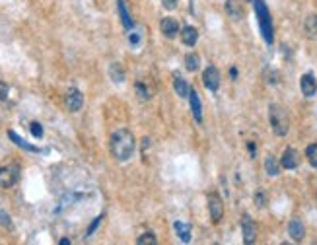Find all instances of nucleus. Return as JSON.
Instances as JSON below:
<instances>
[{"mask_svg": "<svg viewBox=\"0 0 317 245\" xmlns=\"http://www.w3.org/2000/svg\"><path fill=\"white\" fill-rule=\"evenodd\" d=\"M189 101H191V109H193V117L197 123L202 121V105H200V95L197 94V90H189Z\"/></svg>", "mask_w": 317, "mask_h": 245, "instance_id": "11", "label": "nucleus"}, {"mask_svg": "<svg viewBox=\"0 0 317 245\" xmlns=\"http://www.w3.org/2000/svg\"><path fill=\"white\" fill-rule=\"evenodd\" d=\"M255 205H257V208H263L265 205H267V195H265V191H257L255 193Z\"/></svg>", "mask_w": 317, "mask_h": 245, "instance_id": "26", "label": "nucleus"}, {"mask_svg": "<svg viewBox=\"0 0 317 245\" xmlns=\"http://www.w3.org/2000/svg\"><path fill=\"white\" fill-rule=\"evenodd\" d=\"M265 170H267V175L277 177V175L280 173V164H278V160L273 158V156H267V160H265Z\"/></svg>", "mask_w": 317, "mask_h": 245, "instance_id": "21", "label": "nucleus"}, {"mask_svg": "<svg viewBox=\"0 0 317 245\" xmlns=\"http://www.w3.org/2000/svg\"><path fill=\"white\" fill-rule=\"evenodd\" d=\"M82 105H84V95L78 90H70L66 94V107H68V111L76 113V111L82 109Z\"/></svg>", "mask_w": 317, "mask_h": 245, "instance_id": "10", "label": "nucleus"}, {"mask_svg": "<svg viewBox=\"0 0 317 245\" xmlns=\"http://www.w3.org/2000/svg\"><path fill=\"white\" fill-rule=\"evenodd\" d=\"M159 29H161L163 35H167V37H175L177 31H179V23H177L173 18H163L161 23H159Z\"/></svg>", "mask_w": 317, "mask_h": 245, "instance_id": "14", "label": "nucleus"}, {"mask_svg": "<svg viewBox=\"0 0 317 245\" xmlns=\"http://www.w3.org/2000/svg\"><path fill=\"white\" fill-rule=\"evenodd\" d=\"M230 74H232V78H236V76H238V70H236V68H232V70H230Z\"/></svg>", "mask_w": 317, "mask_h": 245, "instance_id": "36", "label": "nucleus"}, {"mask_svg": "<svg viewBox=\"0 0 317 245\" xmlns=\"http://www.w3.org/2000/svg\"><path fill=\"white\" fill-rule=\"evenodd\" d=\"M18 179H20V166L10 164V166L0 168V187L2 189H10L12 185L18 183Z\"/></svg>", "mask_w": 317, "mask_h": 245, "instance_id": "4", "label": "nucleus"}, {"mask_svg": "<svg viewBox=\"0 0 317 245\" xmlns=\"http://www.w3.org/2000/svg\"><path fill=\"white\" fill-rule=\"evenodd\" d=\"M137 92L140 94V97H142V99H150V92H148V90H146V88H144L140 82L137 84Z\"/></svg>", "mask_w": 317, "mask_h": 245, "instance_id": "30", "label": "nucleus"}, {"mask_svg": "<svg viewBox=\"0 0 317 245\" xmlns=\"http://www.w3.org/2000/svg\"><path fill=\"white\" fill-rule=\"evenodd\" d=\"M137 150V140H135V134L129 131V129H119L113 132L111 136V154L115 160L119 162H127L133 158Z\"/></svg>", "mask_w": 317, "mask_h": 245, "instance_id": "1", "label": "nucleus"}, {"mask_svg": "<svg viewBox=\"0 0 317 245\" xmlns=\"http://www.w3.org/2000/svg\"><path fill=\"white\" fill-rule=\"evenodd\" d=\"M109 76H111V80H113L115 84L125 82V70H123V64L113 62V64L109 66Z\"/></svg>", "mask_w": 317, "mask_h": 245, "instance_id": "19", "label": "nucleus"}, {"mask_svg": "<svg viewBox=\"0 0 317 245\" xmlns=\"http://www.w3.org/2000/svg\"><path fill=\"white\" fill-rule=\"evenodd\" d=\"M8 136H10V140H12V142H16V146H20V148H23V150H27V152H39V148H37V146L29 144V142H27V140H23L21 136H18L14 131H8Z\"/></svg>", "mask_w": 317, "mask_h": 245, "instance_id": "18", "label": "nucleus"}, {"mask_svg": "<svg viewBox=\"0 0 317 245\" xmlns=\"http://www.w3.org/2000/svg\"><path fill=\"white\" fill-rule=\"evenodd\" d=\"M241 236H243V244L247 245L255 244V240H257V226L251 220V216H247V214L241 218Z\"/></svg>", "mask_w": 317, "mask_h": 245, "instance_id": "6", "label": "nucleus"}, {"mask_svg": "<svg viewBox=\"0 0 317 245\" xmlns=\"http://www.w3.org/2000/svg\"><path fill=\"white\" fill-rule=\"evenodd\" d=\"M269 121H271V127H273V132L277 136H286L288 131H290V117H288V111L278 105V103H271L269 105Z\"/></svg>", "mask_w": 317, "mask_h": 245, "instance_id": "2", "label": "nucleus"}, {"mask_svg": "<svg viewBox=\"0 0 317 245\" xmlns=\"http://www.w3.org/2000/svg\"><path fill=\"white\" fill-rule=\"evenodd\" d=\"M253 6H255V14L259 18V27H261V33H263V39L271 45L273 43V35H275V29H273V19H271V12L267 8V4L263 0H253Z\"/></svg>", "mask_w": 317, "mask_h": 245, "instance_id": "3", "label": "nucleus"}, {"mask_svg": "<svg viewBox=\"0 0 317 245\" xmlns=\"http://www.w3.org/2000/svg\"><path fill=\"white\" fill-rule=\"evenodd\" d=\"M173 88H175V92H177V95L179 97H187L189 95V84H187V80L179 74V72H173Z\"/></svg>", "mask_w": 317, "mask_h": 245, "instance_id": "13", "label": "nucleus"}, {"mask_svg": "<svg viewBox=\"0 0 317 245\" xmlns=\"http://www.w3.org/2000/svg\"><path fill=\"white\" fill-rule=\"evenodd\" d=\"M161 4H163V8H167V10H175V8H177V0H161Z\"/></svg>", "mask_w": 317, "mask_h": 245, "instance_id": "31", "label": "nucleus"}, {"mask_svg": "<svg viewBox=\"0 0 317 245\" xmlns=\"http://www.w3.org/2000/svg\"><path fill=\"white\" fill-rule=\"evenodd\" d=\"M131 43H139V35H137V33L131 35Z\"/></svg>", "mask_w": 317, "mask_h": 245, "instance_id": "34", "label": "nucleus"}, {"mask_svg": "<svg viewBox=\"0 0 317 245\" xmlns=\"http://www.w3.org/2000/svg\"><path fill=\"white\" fill-rule=\"evenodd\" d=\"M208 212H210V218H212L214 224H218L222 220V216H224V203L216 193L208 195Z\"/></svg>", "mask_w": 317, "mask_h": 245, "instance_id": "5", "label": "nucleus"}, {"mask_svg": "<svg viewBox=\"0 0 317 245\" xmlns=\"http://www.w3.org/2000/svg\"><path fill=\"white\" fill-rule=\"evenodd\" d=\"M137 244L139 245H156L158 244V240H156V236H154L152 232H148V234H142V236L137 240Z\"/></svg>", "mask_w": 317, "mask_h": 245, "instance_id": "25", "label": "nucleus"}, {"mask_svg": "<svg viewBox=\"0 0 317 245\" xmlns=\"http://www.w3.org/2000/svg\"><path fill=\"white\" fill-rule=\"evenodd\" d=\"M117 10H119V16H121L123 25H125L127 29H131V27L135 25V21H133V18H131V14H129V10H127L125 0H117Z\"/></svg>", "mask_w": 317, "mask_h": 245, "instance_id": "17", "label": "nucleus"}, {"mask_svg": "<svg viewBox=\"0 0 317 245\" xmlns=\"http://www.w3.org/2000/svg\"><path fill=\"white\" fill-rule=\"evenodd\" d=\"M198 64H200V58H198V55H195V53H189V55L185 57V66H187V70H189V72H195V70H198Z\"/></svg>", "mask_w": 317, "mask_h": 245, "instance_id": "23", "label": "nucleus"}, {"mask_svg": "<svg viewBox=\"0 0 317 245\" xmlns=\"http://www.w3.org/2000/svg\"><path fill=\"white\" fill-rule=\"evenodd\" d=\"M197 39H198V31H197V27H193V25H185V27L181 29V41H183L187 47H193V45L197 43Z\"/></svg>", "mask_w": 317, "mask_h": 245, "instance_id": "15", "label": "nucleus"}, {"mask_svg": "<svg viewBox=\"0 0 317 245\" xmlns=\"http://www.w3.org/2000/svg\"><path fill=\"white\" fill-rule=\"evenodd\" d=\"M300 88H302V94L306 97H314L317 94V82L314 74H304L302 80H300Z\"/></svg>", "mask_w": 317, "mask_h": 245, "instance_id": "9", "label": "nucleus"}, {"mask_svg": "<svg viewBox=\"0 0 317 245\" xmlns=\"http://www.w3.org/2000/svg\"><path fill=\"white\" fill-rule=\"evenodd\" d=\"M226 12H228L234 19H241V18H243V8H241V4H238L236 0H226Z\"/></svg>", "mask_w": 317, "mask_h": 245, "instance_id": "20", "label": "nucleus"}, {"mask_svg": "<svg viewBox=\"0 0 317 245\" xmlns=\"http://www.w3.org/2000/svg\"><path fill=\"white\" fill-rule=\"evenodd\" d=\"M202 82H204V88L210 90V92H216L220 88V72L216 66H208L204 72H202Z\"/></svg>", "mask_w": 317, "mask_h": 245, "instance_id": "7", "label": "nucleus"}, {"mask_svg": "<svg viewBox=\"0 0 317 245\" xmlns=\"http://www.w3.org/2000/svg\"><path fill=\"white\" fill-rule=\"evenodd\" d=\"M298 164H300L298 152H296L294 148H286L284 154H282V158H280V166H282L284 170H296Z\"/></svg>", "mask_w": 317, "mask_h": 245, "instance_id": "8", "label": "nucleus"}, {"mask_svg": "<svg viewBox=\"0 0 317 245\" xmlns=\"http://www.w3.org/2000/svg\"><path fill=\"white\" fill-rule=\"evenodd\" d=\"M288 234H290V238H292L294 242H302V240L306 238V228H304L302 220H298V218L290 220V224H288Z\"/></svg>", "mask_w": 317, "mask_h": 245, "instance_id": "12", "label": "nucleus"}, {"mask_svg": "<svg viewBox=\"0 0 317 245\" xmlns=\"http://www.w3.org/2000/svg\"><path fill=\"white\" fill-rule=\"evenodd\" d=\"M0 226L6 228V230L12 228V218H10V214H6L4 210H0Z\"/></svg>", "mask_w": 317, "mask_h": 245, "instance_id": "28", "label": "nucleus"}, {"mask_svg": "<svg viewBox=\"0 0 317 245\" xmlns=\"http://www.w3.org/2000/svg\"><path fill=\"white\" fill-rule=\"evenodd\" d=\"M306 156H308V162L312 168H317V144H310L306 148Z\"/></svg>", "mask_w": 317, "mask_h": 245, "instance_id": "24", "label": "nucleus"}, {"mask_svg": "<svg viewBox=\"0 0 317 245\" xmlns=\"http://www.w3.org/2000/svg\"><path fill=\"white\" fill-rule=\"evenodd\" d=\"M304 29H306V35L308 37H317V16L316 14H312V16H308L306 18V21H304Z\"/></svg>", "mask_w": 317, "mask_h": 245, "instance_id": "22", "label": "nucleus"}, {"mask_svg": "<svg viewBox=\"0 0 317 245\" xmlns=\"http://www.w3.org/2000/svg\"><path fill=\"white\" fill-rule=\"evenodd\" d=\"M59 244H60V245H70V240H66V238H64V240H60Z\"/></svg>", "mask_w": 317, "mask_h": 245, "instance_id": "35", "label": "nucleus"}, {"mask_svg": "<svg viewBox=\"0 0 317 245\" xmlns=\"http://www.w3.org/2000/svg\"><path fill=\"white\" fill-rule=\"evenodd\" d=\"M101 220H103V216H98V218H96V220L90 224V228H88V232H86V238H90V236H92V234L98 230V226L101 224Z\"/></svg>", "mask_w": 317, "mask_h": 245, "instance_id": "29", "label": "nucleus"}, {"mask_svg": "<svg viewBox=\"0 0 317 245\" xmlns=\"http://www.w3.org/2000/svg\"><path fill=\"white\" fill-rule=\"evenodd\" d=\"M173 228H175V234H177V238L183 242V244H189L191 242V226L187 224V222H175L173 224Z\"/></svg>", "mask_w": 317, "mask_h": 245, "instance_id": "16", "label": "nucleus"}, {"mask_svg": "<svg viewBox=\"0 0 317 245\" xmlns=\"http://www.w3.org/2000/svg\"><path fill=\"white\" fill-rule=\"evenodd\" d=\"M29 129H31V134H33L35 138H43V127H41L37 121H33V123L29 125Z\"/></svg>", "mask_w": 317, "mask_h": 245, "instance_id": "27", "label": "nucleus"}, {"mask_svg": "<svg viewBox=\"0 0 317 245\" xmlns=\"http://www.w3.org/2000/svg\"><path fill=\"white\" fill-rule=\"evenodd\" d=\"M8 97V86L4 82H0V101H4Z\"/></svg>", "mask_w": 317, "mask_h": 245, "instance_id": "32", "label": "nucleus"}, {"mask_svg": "<svg viewBox=\"0 0 317 245\" xmlns=\"http://www.w3.org/2000/svg\"><path fill=\"white\" fill-rule=\"evenodd\" d=\"M247 148H249L251 156H255V144H253V142H249V144H247Z\"/></svg>", "mask_w": 317, "mask_h": 245, "instance_id": "33", "label": "nucleus"}]
</instances>
